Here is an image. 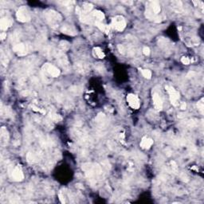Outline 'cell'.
<instances>
[{
	"label": "cell",
	"instance_id": "cell-16",
	"mask_svg": "<svg viewBox=\"0 0 204 204\" xmlns=\"http://www.w3.org/2000/svg\"><path fill=\"white\" fill-rule=\"evenodd\" d=\"M76 70L77 72L79 73H85L87 71V68H86V65L84 63H77L76 65Z\"/></svg>",
	"mask_w": 204,
	"mask_h": 204
},
{
	"label": "cell",
	"instance_id": "cell-13",
	"mask_svg": "<svg viewBox=\"0 0 204 204\" xmlns=\"http://www.w3.org/2000/svg\"><path fill=\"white\" fill-rule=\"evenodd\" d=\"M92 16L93 17V19H95V21H98V22H102V20L105 19L104 13L101 10H97L92 11Z\"/></svg>",
	"mask_w": 204,
	"mask_h": 204
},
{
	"label": "cell",
	"instance_id": "cell-20",
	"mask_svg": "<svg viewBox=\"0 0 204 204\" xmlns=\"http://www.w3.org/2000/svg\"><path fill=\"white\" fill-rule=\"evenodd\" d=\"M142 74H143V76L145 77V78H147V79H151V77H152V72L150 71V70H142Z\"/></svg>",
	"mask_w": 204,
	"mask_h": 204
},
{
	"label": "cell",
	"instance_id": "cell-8",
	"mask_svg": "<svg viewBox=\"0 0 204 204\" xmlns=\"http://www.w3.org/2000/svg\"><path fill=\"white\" fill-rule=\"evenodd\" d=\"M61 31L68 35H76V29L73 27V26L71 25H64L62 26V27L61 28Z\"/></svg>",
	"mask_w": 204,
	"mask_h": 204
},
{
	"label": "cell",
	"instance_id": "cell-9",
	"mask_svg": "<svg viewBox=\"0 0 204 204\" xmlns=\"http://www.w3.org/2000/svg\"><path fill=\"white\" fill-rule=\"evenodd\" d=\"M152 99H153V104H154V106L155 108L157 109V110H162L163 108V101L161 97L159 96V95L158 93H154L152 96Z\"/></svg>",
	"mask_w": 204,
	"mask_h": 204
},
{
	"label": "cell",
	"instance_id": "cell-23",
	"mask_svg": "<svg viewBox=\"0 0 204 204\" xmlns=\"http://www.w3.org/2000/svg\"><path fill=\"white\" fill-rule=\"evenodd\" d=\"M181 61L182 63L184 64V65H189L190 64V62H191V61H190V59L188 58V57H183L181 58Z\"/></svg>",
	"mask_w": 204,
	"mask_h": 204
},
{
	"label": "cell",
	"instance_id": "cell-26",
	"mask_svg": "<svg viewBox=\"0 0 204 204\" xmlns=\"http://www.w3.org/2000/svg\"><path fill=\"white\" fill-rule=\"evenodd\" d=\"M186 107H187V105H186V103H182L181 106H180V108L181 109H183V110H184V109H186Z\"/></svg>",
	"mask_w": 204,
	"mask_h": 204
},
{
	"label": "cell",
	"instance_id": "cell-3",
	"mask_svg": "<svg viewBox=\"0 0 204 204\" xmlns=\"http://www.w3.org/2000/svg\"><path fill=\"white\" fill-rule=\"evenodd\" d=\"M112 27L117 30V31H122L124 30L125 26H126V21L123 16L117 15L115 18H113L112 21Z\"/></svg>",
	"mask_w": 204,
	"mask_h": 204
},
{
	"label": "cell",
	"instance_id": "cell-11",
	"mask_svg": "<svg viewBox=\"0 0 204 204\" xmlns=\"http://www.w3.org/2000/svg\"><path fill=\"white\" fill-rule=\"evenodd\" d=\"M0 138H1V144L3 146H5L6 143H7V141H8V139H9V136H8V132H7V130H6L5 127H3L1 128V131H0Z\"/></svg>",
	"mask_w": 204,
	"mask_h": 204
},
{
	"label": "cell",
	"instance_id": "cell-17",
	"mask_svg": "<svg viewBox=\"0 0 204 204\" xmlns=\"http://www.w3.org/2000/svg\"><path fill=\"white\" fill-rule=\"evenodd\" d=\"M93 51H94V54H96V56L97 57H99V58L102 59V58H104V57H105V54H104V52L102 51V50L101 49V48H99V47L94 48Z\"/></svg>",
	"mask_w": 204,
	"mask_h": 204
},
{
	"label": "cell",
	"instance_id": "cell-7",
	"mask_svg": "<svg viewBox=\"0 0 204 204\" xmlns=\"http://www.w3.org/2000/svg\"><path fill=\"white\" fill-rule=\"evenodd\" d=\"M11 177L14 181H22V179L24 178V175H23L22 169L20 168L19 167H14L12 171V173H11Z\"/></svg>",
	"mask_w": 204,
	"mask_h": 204
},
{
	"label": "cell",
	"instance_id": "cell-10",
	"mask_svg": "<svg viewBox=\"0 0 204 204\" xmlns=\"http://www.w3.org/2000/svg\"><path fill=\"white\" fill-rule=\"evenodd\" d=\"M13 50L19 55H24L26 54V47L25 45L22 44V43L14 45L13 47Z\"/></svg>",
	"mask_w": 204,
	"mask_h": 204
},
{
	"label": "cell",
	"instance_id": "cell-4",
	"mask_svg": "<svg viewBox=\"0 0 204 204\" xmlns=\"http://www.w3.org/2000/svg\"><path fill=\"white\" fill-rule=\"evenodd\" d=\"M42 70L45 73H47L52 77H57L60 75V70L57 69V67L52 65V64L46 63L43 65Z\"/></svg>",
	"mask_w": 204,
	"mask_h": 204
},
{
	"label": "cell",
	"instance_id": "cell-25",
	"mask_svg": "<svg viewBox=\"0 0 204 204\" xmlns=\"http://www.w3.org/2000/svg\"><path fill=\"white\" fill-rule=\"evenodd\" d=\"M6 33H4V32H3V33L1 34V35H0L1 40H4V39L6 38Z\"/></svg>",
	"mask_w": 204,
	"mask_h": 204
},
{
	"label": "cell",
	"instance_id": "cell-6",
	"mask_svg": "<svg viewBox=\"0 0 204 204\" xmlns=\"http://www.w3.org/2000/svg\"><path fill=\"white\" fill-rule=\"evenodd\" d=\"M127 101L128 105H130V107H132L134 109H138L140 108V100L137 97V96L132 94V93L128 94L127 96Z\"/></svg>",
	"mask_w": 204,
	"mask_h": 204
},
{
	"label": "cell",
	"instance_id": "cell-24",
	"mask_svg": "<svg viewBox=\"0 0 204 204\" xmlns=\"http://www.w3.org/2000/svg\"><path fill=\"white\" fill-rule=\"evenodd\" d=\"M143 53L144 54V55H146V56H148L150 54V49L148 47H147V46H144V47L143 48Z\"/></svg>",
	"mask_w": 204,
	"mask_h": 204
},
{
	"label": "cell",
	"instance_id": "cell-5",
	"mask_svg": "<svg viewBox=\"0 0 204 204\" xmlns=\"http://www.w3.org/2000/svg\"><path fill=\"white\" fill-rule=\"evenodd\" d=\"M165 89L169 93L170 101L172 102V104L174 105V106H176V105H178V101L179 100V97H180L178 92V91H176L172 86L167 85L165 87Z\"/></svg>",
	"mask_w": 204,
	"mask_h": 204
},
{
	"label": "cell",
	"instance_id": "cell-22",
	"mask_svg": "<svg viewBox=\"0 0 204 204\" xmlns=\"http://www.w3.org/2000/svg\"><path fill=\"white\" fill-rule=\"evenodd\" d=\"M50 117L51 119L54 121H59L61 119L59 115L53 114V113H50Z\"/></svg>",
	"mask_w": 204,
	"mask_h": 204
},
{
	"label": "cell",
	"instance_id": "cell-21",
	"mask_svg": "<svg viewBox=\"0 0 204 204\" xmlns=\"http://www.w3.org/2000/svg\"><path fill=\"white\" fill-rule=\"evenodd\" d=\"M197 106H198V110L201 112V113H203V108H204L203 99H201L200 101L198 102Z\"/></svg>",
	"mask_w": 204,
	"mask_h": 204
},
{
	"label": "cell",
	"instance_id": "cell-14",
	"mask_svg": "<svg viewBox=\"0 0 204 204\" xmlns=\"http://www.w3.org/2000/svg\"><path fill=\"white\" fill-rule=\"evenodd\" d=\"M11 25V22H10L9 19H7L6 18L1 19L0 21V28L2 30H6L8 29L10 26Z\"/></svg>",
	"mask_w": 204,
	"mask_h": 204
},
{
	"label": "cell",
	"instance_id": "cell-1",
	"mask_svg": "<svg viewBox=\"0 0 204 204\" xmlns=\"http://www.w3.org/2000/svg\"><path fill=\"white\" fill-rule=\"evenodd\" d=\"M45 19L47 20V22L52 26H57V24L61 21V16L60 14L54 11V10H48L45 14Z\"/></svg>",
	"mask_w": 204,
	"mask_h": 204
},
{
	"label": "cell",
	"instance_id": "cell-12",
	"mask_svg": "<svg viewBox=\"0 0 204 204\" xmlns=\"http://www.w3.org/2000/svg\"><path fill=\"white\" fill-rule=\"evenodd\" d=\"M153 144V140L147 137H143L141 142H140V147L143 149H148Z\"/></svg>",
	"mask_w": 204,
	"mask_h": 204
},
{
	"label": "cell",
	"instance_id": "cell-27",
	"mask_svg": "<svg viewBox=\"0 0 204 204\" xmlns=\"http://www.w3.org/2000/svg\"><path fill=\"white\" fill-rule=\"evenodd\" d=\"M124 3H125V4H128V5H131V4H132V1H124V2H123Z\"/></svg>",
	"mask_w": 204,
	"mask_h": 204
},
{
	"label": "cell",
	"instance_id": "cell-18",
	"mask_svg": "<svg viewBox=\"0 0 204 204\" xmlns=\"http://www.w3.org/2000/svg\"><path fill=\"white\" fill-rule=\"evenodd\" d=\"M172 6L173 9H175L176 11H178L182 9V3L180 1H173L172 2Z\"/></svg>",
	"mask_w": 204,
	"mask_h": 204
},
{
	"label": "cell",
	"instance_id": "cell-19",
	"mask_svg": "<svg viewBox=\"0 0 204 204\" xmlns=\"http://www.w3.org/2000/svg\"><path fill=\"white\" fill-rule=\"evenodd\" d=\"M92 9V5L91 3H85L83 4V12L87 14Z\"/></svg>",
	"mask_w": 204,
	"mask_h": 204
},
{
	"label": "cell",
	"instance_id": "cell-2",
	"mask_svg": "<svg viewBox=\"0 0 204 204\" xmlns=\"http://www.w3.org/2000/svg\"><path fill=\"white\" fill-rule=\"evenodd\" d=\"M16 18L21 22H27L30 21L31 17L28 9L26 6H21L16 13Z\"/></svg>",
	"mask_w": 204,
	"mask_h": 204
},
{
	"label": "cell",
	"instance_id": "cell-15",
	"mask_svg": "<svg viewBox=\"0 0 204 204\" xmlns=\"http://www.w3.org/2000/svg\"><path fill=\"white\" fill-rule=\"evenodd\" d=\"M95 25L98 27L101 30H102V31L105 32V33H108V30H109V27H108V26L105 25V24H103L101 22H98V21H95Z\"/></svg>",
	"mask_w": 204,
	"mask_h": 204
}]
</instances>
